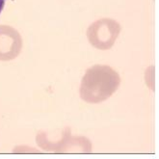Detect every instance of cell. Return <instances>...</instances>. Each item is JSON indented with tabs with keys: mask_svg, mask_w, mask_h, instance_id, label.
Segmentation results:
<instances>
[{
	"mask_svg": "<svg viewBox=\"0 0 159 159\" xmlns=\"http://www.w3.org/2000/svg\"><path fill=\"white\" fill-rule=\"evenodd\" d=\"M120 84L119 73L106 65H95L84 74L80 98L88 103H100L108 99Z\"/></svg>",
	"mask_w": 159,
	"mask_h": 159,
	"instance_id": "6da1fadb",
	"label": "cell"
},
{
	"mask_svg": "<svg viewBox=\"0 0 159 159\" xmlns=\"http://www.w3.org/2000/svg\"><path fill=\"white\" fill-rule=\"evenodd\" d=\"M120 30V25L115 20L101 18L89 26L87 38L93 48L108 50L114 45Z\"/></svg>",
	"mask_w": 159,
	"mask_h": 159,
	"instance_id": "7a4b0ae2",
	"label": "cell"
},
{
	"mask_svg": "<svg viewBox=\"0 0 159 159\" xmlns=\"http://www.w3.org/2000/svg\"><path fill=\"white\" fill-rule=\"evenodd\" d=\"M22 48V39L11 26H0V61H11L16 58Z\"/></svg>",
	"mask_w": 159,
	"mask_h": 159,
	"instance_id": "3957f363",
	"label": "cell"
},
{
	"mask_svg": "<svg viewBox=\"0 0 159 159\" xmlns=\"http://www.w3.org/2000/svg\"><path fill=\"white\" fill-rule=\"evenodd\" d=\"M5 1H6V0H0V16H1V13L3 11V9H4Z\"/></svg>",
	"mask_w": 159,
	"mask_h": 159,
	"instance_id": "277c9868",
	"label": "cell"
}]
</instances>
